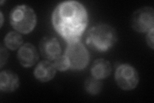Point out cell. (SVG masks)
<instances>
[{"label": "cell", "mask_w": 154, "mask_h": 103, "mask_svg": "<svg viewBox=\"0 0 154 103\" xmlns=\"http://www.w3.org/2000/svg\"><path fill=\"white\" fill-rule=\"evenodd\" d=\"M56 74V68L54 64L49 61L38 63L33 71V75L41 82H47L54 79Z\"/></svg>", "instance_id": "9"}, {"label": "cell", "mask_w": 154, "mask_h": 103, "mask_svg": "<svg viewBox=\"0 0 154 103\" xmlns=\"http://www.w3.org/2000/svg\"><path fill=\"white\" fill-rule=\"evenodd\" d=\"M39 58L35 46L31 43L24 44L19 48L17 59L19 63L26 68L32 66L37 62Z\"/></svg>", "instance_id": "8"}, {"label": "cell", "mask_w": 154, "mask_h": 103, "mask_svg": "<svg viewBox=\"0 0 154 103\" xmlns=\"http://www.w3.org/2000/svg\"><path fill=\"white\" fill-rule=\"evenodd\" d=\"M118 41L117 32L108 24L100 23L89 29L85 43L91 50L104 52L110 50Z\"/></svg>", "instance_id": "2"}, {"label": "cell", "mask_w": 154, "mask_h": 103, "mask_svg": "<svg viewBox=\"0 0 154 103\" xmlns=\"http://www.w3.org/2000/svg\"><path fill=\"white\" fill-rule=\"evenodd\" d=\"M56 32L67 43L80 41L88 24V14L82 4L76 1L60 3L52 14Z\"/></svg>", "instance_id": "1"}, {"label": "cell", "mask_w": 154, "mask_h": 103, "mask_svg": "<svg viewBox=\"0 0 154 103\" xmlns=\"http://www.w3.org/2000/svg\"><path fill=\"white\" fill-rule=\"evenodd\" d=\"M131 26L139 33L148 32L154 28V10L151 7H144L136 10L131 18Z\"/></svg>", "instance_id": "6"}, {"label": "cell", "mask_w": 154, "mask_h": 103, "mask_svg": "<svg viewBox=\"0 0 154 103\" xmlns=\"http://www.w3.org/2000/svg\"><path fill=\"white\" fill-rule=\"evenodd\" d=\"M65 55L69 62V69L73 71L82 70L89 62V53L80 41L67 43Z\"/></svg>", "instance_id": "4"}, {"label": "cell", "mask_w": 154, "mask_h": 103, "mask_svg": "<svg viewBox=\"0 0 154 103\" xmlns=\"http://www.w3.org/2000/svg\"><path fill=\"white\" fill-rule=\"evenodd\" d=\"M112 72V66L109 61L105 59H98L94 61L91 68L92 77L102 80L109 77Z\"/></svg>", "instance_id": "11"}, {"label": "cell", "mask_w": 154, "mask_h": 103, "mask_svg": "<svg viewBox=\"0 0 154 103\" xmlns=\"http://www.w3.org/2000/svg\"><path fill=\"white\" fill-rule=\"evenodd\" d=\"M154 28L151 29L150 31H149L147 32L146 37V41L148 46L150 47L152 50L154 49Z\"/></svg>", "instance_id": "16"}, {"label": "cell", "mask_w": 154, "mask_h": 103, "mask_svg": "<svg viewBox=\"0 0 154 103\" xmlns=\"http://www.w3.org/2000/svg\"><path fill=\"white\" fill-rule=\"evenodd\" d=\"M54 65L56 70L60 71V72H64L67 70L69 69L70 65L69 62L68 61V59L67 58L66 55H60L57 58H56L54 60Z\"/></svg>", "instance_id": "14"}, {"label": "cell", "mask_w": 154, "mask_h": 103, "mask_svg": "<svg viewBox=\"0 0 154 103\" xmlns=\"http://www.w3.org/2000/svg\"><path fill=\"white\" fill-rule=\"evenodd\" d=\"M38 47L42 56L47 61H54L61 54L60 44L55 37H44L41 40Z\"/></svg>", "instance_id": "7"}, {"label": "cell", "mask_w": 154, "mask_h": 103, "mask_svg": "<svg viewBox=\"0 0 154 103\" xmlns=\"http://www.w3.org/2000/svg\"><path fill=\"white\" fill-rule=\"evenodd\" d=\"M19 86V79L17 73L12 70H5L0 73V90L3 92L11 93Z\"/></svg>", "instance_id": "10"}, {"label": "cell", "mask_w": 154, "mask_h": 103, "mask_svg": "<svg viewBox=\"0 0 154 103\" xmlns=\"http://www.w3.org/2000/svg\"><path fill=\"white\" fill-rule=\"evenodd\" d=\"M114 77L118 86L125 91L132 90L139 84V77L137 71L128 64H122L118 66Z\"/></svg>", "instance_id": "5"}, {"label": "cell", "mask_w": 154, "mask_h": 103, "mask_svg": "<svg viewBox=\"0 0 154 103\" xmlns=\"http://www.w3.org/2000/svg\"><path fill=\"white\" fill-rule=\"evenodd\" d=\"M84 88L86 92L91 95L100 94L102 89V83L100 80L92 77L87 79L84 83Z\"/></svg>", "instance_id": "13"}, {"label": "cell", "mask_w": 154, "mask_h": 103, "mask_svg": "<svg viewBox=\"0 0 154 103\" xmlns=\"http://www.w3.org/2000/svg\"><path fill=\"white\" fill-rule=\"evenodd\" d=\"M23 43V37L17 32H10L4 38L5 46L11 50H16L20 48Z\"/></svg>", "instance_id": "12"}, {"label": "cell", "mask_w": 154, "mask_h": 103, "mask_svg": "<svg viewBox=\"0 0 154 103\" xmlns=\"http://www.w3.org/2000/svg\"><path fill=\"white\" fill-rule=\"evenodd\" d=\"M0 17H1V28L3 27V21H4V19H3V15L2 12H0Z\"/></svg>", "instance_id": "17"}, {"label": "cell", "mask_w": 154, "mask_h": 103, "mask_svg": "<svg viewBox=\"0 0 154 103\" xmlns=\"http://www.w3.org/2000/svg\"><path fill=\"white\" fill-rule=\"evenodd\" d=\"M8 57V53L5 48L3 46H1L0 48V68H2L7 61Z\"/></svg>", "instance_id": "15"}, {"label": "cell", "mask_w": 154, "mask_h": 103, "mask_svg": "<svg viewBox=\"0 0 154 103\" xmlns=\"http://www.w3.org/2000/svg\"><path fill=\"white\" fill-rule=\"evenodd\" d=\"M10 22L17 32L27 34L35 27L37 16L32 8L26 5H20L12 9Z\"/></svg>", "instance_id": "3"}]
</instances>
